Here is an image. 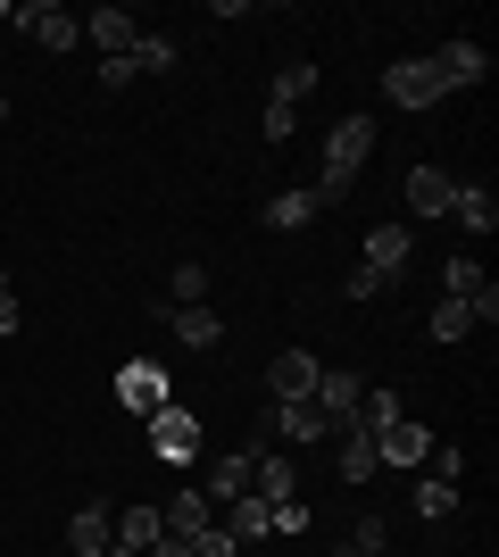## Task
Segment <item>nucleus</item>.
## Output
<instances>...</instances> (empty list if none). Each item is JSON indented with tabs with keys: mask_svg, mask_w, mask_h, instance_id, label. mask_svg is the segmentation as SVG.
I'll return each instance as SVG.
<instances>
[{
	"mask_svg": "<svg viewBox=\"0 0 499 557\" xmlns=\"http://www.w3.org/2000/svg\"><path fill=\"white\" fill-rule=\"evenodd\" d=\"M366 150H375V116H341L325 134V175H316V209H333V200H350V184L366 175Z\"/></svg>",
	"mask_w": 499,
	"mask_h": 557,
	"instance_id": "nucleus-1",
	"label": "nucleus"
},
{
	"mask_svg": "<svg viewBox=\"0 0 499 557\" xmlns=\"http://www.w3.org/2000/svg\"><path fill=\"white\" fill-rule=\"evenodd\" d=\"M383 100H391V109H433V100H450V84H441L433 59H391V67H383Z\"/></svg>",
	"mask_w": 499,
	"mask_h": 557,
	"instance_id": "nucleus-2",
	"label": "nucleus"
},
{
	"mask_svg": "<svg viewBox=\"0 0 499 557\" xmlns=\"http://www.w3.org/2000/svg\"><path fill=\"white\" fill-rule=\"evenodd\" d=\"M166 399H175V383H166L159 358H125V367H117V408H134V417H159Z\"/></svg>",
	"mask_w": 499,
	"mask_h": 557,
	"instance_id": "nucleus-3",
	"label": "nucleus"
},
{
	"mask_svg": "<svg viewBox=\"0 0 499 557\" xmlns=\"http://www.w3.org/2000/svg\"><path fill=\"white\" fill-rule=\"evenodd\" d=\"M150 449H159L166 466H191V458H200V417H191L184 399H166L159 417H150Z\"/></svg>",
	"mask_w": 499,
	"mask_h": 557,
	"instance_id": "nucleus-4",
	"label": "nucleus"
},
{
	"mask_svg": "<svg viewBox=\"0 0 499 557\" xmlns=\"http://www.w3.org/2000/svg\"><path fill=\"white\" fill-rule=\"evenodd\" d=\"M441 283H450V300H466V317H475V325H499V283L483 275L475 258H450V267H441Z\"/></svg>",
	"mask_w": 499,
	"mask_h": 557,
	"instance_id": "nucleus-5",
	"label": "nucleus"
},
{
	"mask_svg": "<svg viewBox=\"0 0 499 557\" xmlns=\"http://www.w3.org/2000/svg\"><path fill=\"white\" fill-rule=\"evenodd\" d=\"M358 399H366V383H358L350 367H316V392H309V408L325 424H350L358 417Z\"/></svg>",
	"mask_w": 499,
	"mask_h": 557,
	"instance_id": "nucleus-6",
	"label": "nucleus"
},
{
	"mask_svg": "<svg viewBox=\"0 0 499 557\" xmlns=\"http://www.w3.org/2000/svg\"><path fill=\"white\" fill-rule=\"evenodd\" d=\"M84 42H92L100 59H134V42H142V17H134V9H92V17H84Z\"/></svg>",
	"mask_w": 499,
	"mask_h": 557,
	"instance_id": "nucleus-7",
	"label": "nucleus"
},
{
	"mask_svg": "<svg viewBox=\"0 0 499 557\" xmlns=\"http://www.w3.org/2000/svg\"><path fill=\"white\" fill-rule=\"evenodd\" d=\"M259 433H266V442H325L333 424L316 417L309 399H275V408H266V417H259Z\"/></svg>",
	"mask_w": 499,
	"mask_h": 557,
	"instance_id": "nucleus-8",
	"label": "nucleus"
},
{
	"mask_svg": "<svg viewBox=\"0 0 499 557\" xmlns=\"http://www.w3.org/2000/svg\"><path fill=\"white\" fill-rule=\"evenodd\" d=\"M17 25H25V34H34L42 50H75V42H84V25H75L67 9H59V0H25V9H17Z\"/></svg>",
	"mask_w": 499,
	"mask_h": 557,
	"instance_id": "nucleus-9",
	"label": "nucleus"
},
{
	"mask_svg": "<svg viewBox=\"0 0 499 557\" xmlns=\"http://www.w3.org/2000/svg\"><path fill=\"white\" fill-rule=\"evenodd\" d=\"M408 250H416V233H408V225H366V258H358V267L391 283L408 267Z\"/></svg>",
	"mask_w": 499,
	"mask_h": 557,
	"instance_id": "nucleus-10",
	"label": "nucleus"
},
{
	"mask_svg": "<svg viewBox=\"0 0 499 557\" xmlns=\"http://www.w3.org/2000/svg\"><path fill=\"white\" fill-rule=\"evenodd\" d=\"M450 200H458L450 166H408V209L416 216H450Z\"/></svg>",
	"mask_w": 499,
	"mask_h": 557,
	"instance_id": "nucleus-11",
	"label": "nucleus"
},
{
	"mask_svg": "<svg viewBox=\"0 0 499 557\" xmlns=\"http://www.w3.org/2000/svg\"><path fill=\"white\" fill-rule=\"evenodd\" d=\"M433 67H441V84H450V92H466V84H483V75H491V50H483V42H441V50H433Z\"/></svg>",
	"mask_w": 499,
	"mask_h": 557,
	"instance_id": "nucleus-12",
	"label": "nucleus"
},
{
	"mask_svg": "<svg viewBox=\"0 0 499 557\" xmlns=\"http://www.w3.org/2000/svg\"><path fill=\"white\" fill-rule=\"evenodd\" d=\"M159 317L175 325V342H184V349H216V342H225V317H216L209 300H200V308H166L159 300Z\"/></svg>",
	"mask_w": 499,
	"mask_h": 557,
	"instance_id": "nucleus-13",
	"label": "nucleus"
},
{
	"mask_svg": "<svg viewBox=\"0 0 499 557\" xmlns=\"http://www.w3.org/2000/svg\"><path fill=\"white\" fill-rule=\"evenodd\" d=\"M109 541H117V508H75V524H67V549L75 557H109Z\"/></svg>",
	"mask_w": 499,
	"mask_h": 557,
	"instance_id": "nucleus-14",
	"label": "nucleus"
},
{
	"mask_svg": "<svg viewBox=\"0 0 499 557\" xmlns=\"http://www.w3.org/2000/svg\"><path fill=\"white\" fill-rule=\"evenodd\" d=\"M316 367H325V358H309V349H284V358L266 367V392H275V399H309V392H316Z\"/></svg>",
	"mask_w": 499,
	"mask_h": 557,
	"instance_id": "nucleus-15",
	"label": "nucleus"
},
{
	"mask_svg": "<svg viewBox=\"0 0 499 557\" xmlns=\"http://www.w3.org/2000/svg\"><path fill=\"white\" fill-rule=\"evenodd\" d=\"M375 458L383 466H416V458H433V433H425V424H383V433H375Z\"/></svg>",
	"mask_w": 499,
	"mask_h": 557,
	"instance_id": "nucleus-16",
	"label": "nucleus"
},
{
	"mask_svg": "<svg viewBox=\"0 0 499 557\" xmlns=\"http://www.w3.org/2000/svg\"><path fill=\"white\" fill-rule=\"evenodd\" d=\"M159 533H166L159 508H117V541H109V557H142Z\"/></svg>",
	"mask_w": 499,
	"mask_h": 557,
	"instance_id": "nucleus-17",
	"label": "nucleus"
},
{
	"mask_svg": "<svg viewBox=\"0 0 499 557\" xmlns=\"http://www.w3.org/2000/svg\"><path fill=\"white\" fill-rule=\"evenodd\" d=\"M166 533H184V541H200V533H209V524H216V499H209V491H175V499H166Z\"/></svg>",
	"mask_w": 499,
	"mask_h": 557,
	"instance_id": "nucleus-18",
	"label": "nucleus"
},
{
	"mask_svg": "<svg viewBox=\"0 0 499 557\" xmlns=\"http://www.w3.org/2000/svg\"><path fill=\"white\" fill-rule=\"evenodd\" d=\"M383 474V458H375V433H366V424H350V433H341V483H375Z\"/></svg>",
	"mask_w": 499,
	"mask_h": 557,
	"instance_id": "nucleus-19",
	"label": "nucleus"
},
{
	"mask_svg": "<svg viewBox=\"0 0 499 557\" xmlns=\"http://www.w3.org/2000/svg\"><path fill=\"white\" fill-rule=\"evenodd\" d=\"M225 533L234 541H266L275 533V508H266L259 491H241V499H225Z\"/></svg>",
	"mask_w": 499,
	"mask_h": 557,
	"instance_id": "nucleus-20",
	"label": "nucleus"
},
{
	"mask_svg": "<svg viewBox=\"0 0 499 557\" xmlns=\"http://www.w3.org/2000/svg\"><path fill=\"white\" fill-rule=\"evenodd\" d=\"M450 216H458L466 233H491V225H499V200H491V184H458Z\"/></svg>",
	"mask_w": 499,
	"mask_h": 557,
	"instance_id": "nucleus-21",
	"label": "nucleus"
},
{
	"mask_svg": "<svg viewBox=\"0 0 499 557\" xmlns=\"http://www.w3.org/2000/svg\"><path fill=\"white\" fill-rule=\"evenodd\" d=\"M159 300H166V308H200V300H209V267H200V258H184V267L166 275Z\"/></svg>",
	"mask_w": 499,
	"mask_h": 557,
	"instance_id": "nucleus-22",
	"label": "nucleus"
},
{
	"mask_svg": "<svg viewBox=\"0 0 499 557\" xmlns=\"http://www.w3.org/2000/svg\"><path fill=\"white\" fill-rule=\"evenodd\" d=\"M250 474H259V442H250V449H234V458L216 466V483H209V499H241V491H250Z\"/></svg>",
	"mask_w": 499,
	"mask_h": 557,
	"instance_id": "nucleus-23",
	"label": "nucleus"
},
{
	"mask_svg": "<svg viewBox=\"0 0 499 557\" xmlns=\"http://www.w3.org/2000/svg\"><path fill=\"white\" fill-rule=\"evenodd\" d=\"M316 216V191H275V200H266V225L275 233H300Z\"/></svg>",
	"mask_w": 499,
	"mask_h": 557,
	"instance_id": "nucleus-24",
	"label": "nucleus"
},
{
	"mask_svg": "<svg viewBox=\"0 0 499 557\" xmlns=\"http://www.w3.org/2000/svg\"><path fill=\"white\" fill-rule=\"evenodd\" d=\"M416 516H425V524H450V516H458V483L425 474V483H416Z\"/></svg>",
	"mask_w": 499,
	"mask_h": 557,
	"instance_id": "nucleus-25",
	"label": "nucleus"
},
{
	"mask_svg": "<svg viewBox=\"0 0 499 557\" xmlns=\"http://www.w3.org/2000/svg\"><path fill=\"white\" fill-rule=\"evenodd\" d=\"M466 333H475L466 300H450V292H441V300H433V342H466Z\"/></svg>",
	"mask_w": 499,
	"mask_h": 557,
	"instance_id": "nucleus-26",
	"label": "nucleus"
},
{
	"mask_svg": "<svg viewBox=\"0 0 499 557\" xmlns=\"http://www.w3.org/2000/svg\"><path fill=\"white\" fill-rule=\"evenodd\" d=\"M309 92H316V59H291V67L275 75V100H284V109H300Z\"/></svg>",
	"mask_w": 499,
	"mask_h": 557,
	"instance_id": "nucleus-27",
	"label": "nucleus"
},
{
	"mask_svg": "<svg viewBox=\"0 0 499 557\" xmlns=\"http://www.w3.org/2000/svg\"><path fill=\"white\" fill-rule=\"evenodd\" d=\"M383 541H391V524H383V516H358L350 541H341V557H383Z\"/></svg>",
	"mask_w": 499,
	"mask_h": 557,
	"instance_id": "nucleus-28",
	"label": "nucleus"
},
{
	"mask_svg": "<svg viewBox=\"0 0 499 557\" xmlns=\"http://www.w3.org/2000/svg\"><path fill=\"white\" fill-rule=\"evenodd\" d=\"M175 67V42H166V34H142V42H134V75H166Z\"/></svg>",
	"mask_w": 499,
	"mask_h": 557,
	"instance_id": "nucleus-29",
	"label": "nucleus"
},
{
	"mask_svg": "<svg viewBox=\"0 0 499 557\" xmlns=\"http://www.w3.org/2000/svg\"><path fill=\"white\" fill-rule=\"evenodd\" d=\"M191 557H241V541H234V533H225V524H209V533L191 541Z\"/></svg>",
	"mask_w": 499,
	"mask_h": 557,
	"instance_id": "nucleus-30",
	"label": "nucleus"
},
{
	"mask_svg": "<svg viewBox=\"0 0 499 557\" xmlns=\"http://www.w3.org/2000/svg\"><path fill=\"white\" fill-rule=\"evenodd\" d=\"M300 134V109H284V100H266V141H291Z\"/></svg>",
	"mask_w": 499,
	"mask_h": 557,
	"instance_id": "nucleus-31",
	"label": "nucleus"
},
{
	"mask_svg": "<svg viewBox=\"0 0 499 557\" xmlns=\"http://www.w3.org/2000/svg\"><path fill=\"white\" fill-rule=\"evenodd\" d=\"M433 474H441V483H458V474H466V449H458V442H433Z\"/></svg>",
	"mask_w": 499,
	"mask_h": 557,
	"instance_id": "nucleus-32",
	"label": "nucleus"
},
{
	"mask_svg": "<svg viewBox=\"0 0 499 557\" xmlns=\"http://www.w3.org/2000/svg\"><path fill=\"white\" fill-rule=\"evenodd\" d=\"M275 533H309V499H275Z\"/></svg>",
	"mask_w": 499,
	"mask_h": 557,
	"instance_id": "nucleus-33",
	"label": "nucleus"
},
{
	"mask_svg": "<svg viewBox=\"0 0 499 557\" xmlns=\"http://www.w3.org/2000/svg\"><path fill=\"white\" fill-rule=\"evenodd\" d=\"M134 84V59H100V92H125Z\"/></svg>",
	"mask_w": 499,
	"mask_h": 557,
	"instance_id": "nucleus-34",
	"label": "nucleus"
},
{
	"mask_svg": "<svg viewBox=\"0 0 499 557\" xmlns=\"http://www.w3.org/2000/svg\"><path fill=\"white\" fill-rule=\"evenodd\" d=\"M142 557H191V541H184V533H159V541H150Z\"/></svg>",
	"mask_w": 499,
	"mask_h": 557,
	"instance_id": "nucleus-35",
	"label": "nucleus"
},
{
	"mask_svg": "<svg viewBox=\"0 0 499 557\" xmlns=\"http://www.w3.org/2000/svg\"><path fill=\"white\" fill-rule=\"evenodd\" d=\"M0 125H9V92H0Z\"/></svg>",
	"mask_w": 499,
	"mask_h": 557,
	"instance_id": "nucleus-36",
	"label": "nucleus"
},
{
	"mask_svg": "<svg viewBox=\"0 0 499 557\" xmlns=\"http://www.w3.org/2000/svg\"><path fill=\"white\" fill-rule=\"evenodd\" d=\"M0 292H9V267H0Z\"/></svg>",
	"mask_w": 499,
	"mask_h": 557,
	"instance_id": "nucleus-37",
	"label": "nucleus"
}]
</instances>
